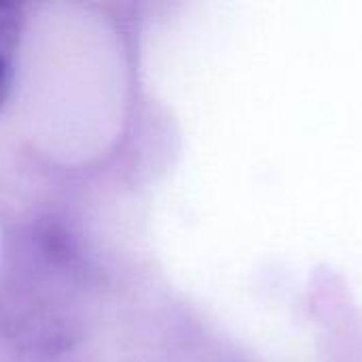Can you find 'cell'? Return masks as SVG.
<instances>
[{
    "label": "cell",
    "mask_w": 362,
    "mask_h": 362,
    "mask_svg": "<svg viewBox=\"0 0 362 362\" xmlns=\"http://www.w3.org/2000/svg\"><path fill=\"white\" fill-rule=\"evenodd\" d=\"M23 21L25 17L19 4L0 2V106L6 100L13 85Z\"/></svg>",
    "instance_id": "1"
}]
</instances>
